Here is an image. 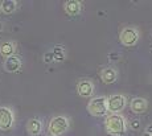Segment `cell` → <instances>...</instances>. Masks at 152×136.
<instances>
[{"instance_id": "1", "label": "cell", "mask_w": 152, "mask_h": 136, "mask_svg": "<svg viewBox=\"0 0 152 136\" xmlns=\"http://www.w3.org/2000/svg\"><path fill=\"white\" fill-rule=\"evenodd\" d=\"M104 126H106L107 134L113 136H121L126 132L127 128V123L126 119L122 116L121 114H110L106 116L104 120Z\"/></svg>"}, {"instance_id": "2", "label": "cell", "mask_w": 152, "mask_h": 136, "mask_svg": "<svg viewBox=\"0 0 152 136\" xmlns=\"http://www.w3.org/2000/svg\"><path fill=\"white\" fill-rule=\"evenodd\" d=\"M87 110L93 116H106L109 110H107V98L106 97H97L91 98L87 105Z\"/></svg>"}, {"instance_id": "3", "label": "cell", "mask_w": 152, "mask_h": 136, "mask_svg": "<svg viewBox=\"0 0 152 136\" xmlns=\"http://www.w3.org/2000/svg\"><path fill=\"white\" fill-rule=\"evenodd\" d=\"M69 129V119L66 116H54L49 121L48 131L53 136H60Z\"/></svg>"}, {"instance_id": "4", "label": "cell", "mask_w": 152, "mask_h": 136, "mask_svg": "<svg viewBox=\"0 0 152 136\" xmlns=\"http://www.w3.org/2000/svg\"><path fill=\"white\" fill-rule=\"evenodd\" d=\"M139 41V32L136 28L126 27L121 32V42L124 46H134Z\"/></svg>"}, {"instance_id": "5", "label": "cell", "mask_w": 152, "mask_h": 136, "mask_svg": "<svg viewBox=\"0 0 152 136\" xmlns=\"http://www.w3.org/2000/svg\"><path fill=\"white\" fill-rule=\"evenodd\" d=\"M126 107V97L122 94H114L107 98V110L110 114H119Z\"/></svg>"}, {"instance_id": "6", "label": "cell", "mask_w": 152, "mask_h": 136, "mask_svg": "<svg viewBox=\"0 0 152 136\" xmlns=\"http://www.w3.org/2000/svg\"><path fill=\"white\" fill-rule=\"evenodd\" d=\"M15 123V115L10 107L1 106L0 107V129L8 131Z\"/></svg>"}, {"instance_id": "7", "label": "cell", "mask_w": 152, "mask_h": 136, "mask_svg": "<svg viewBox=\"0 0 152 136\" xmlns=\"http://www.w3.org/2000/svg\"><path fill=\"white\" fill-rule=\"evenodd\" d=\"M77 91L78 95L82 98H91L94 94V85H93L91 81L82 79L78 82L77 85Z\"/></svg>"}, {"instance_id": "8", "label": "cell", "mask_w": 152, "mask_h": 136, "mask_svg": "<svg viewBox=\"0 0 152 136\" xmlns=\"http://www.w3.org/2000/svg\"><path fill=\"white\" fill-rule=\"evenodd\" d=\"M4 69L10 73H15V71H19L21 69V60L17 56H11L8 58H5L4 62Z\"/></svg>"}, {"instance_id": "9", "label": "cell", "mask_w": 152, "mask_h": 136, "mask_svg": "<svg viewBox=\"0 0 152 136\" xmlns=\"http://www.w3.org/2000/svg\"><path fill=\"white\" fill-rule=\"evenodd\" d=\"M116 78H118V73H116V70L114 68L102 69L101 79L103 81V83H106V85H111V83H114L116 81Z\"/></svg>"}, {"instance_id": "10", "label": "cell", "mask_w": 152, "mask_h": 136, "mask_svg": "<svg viewBox=\"0 0 152 136\" xmlns=\"http://www.w3.org/2000/svg\"><path fill=\"white\" fill-rule=\"evenodd\" d=\"M130 106H131V111L132 112H135V114H143V112H145V110H147L148 103L144 98H134V99L131 100Z\"/></svg>"}, {"instance_id": "11", "label": "cell", "mask_w": 152, "mask_h": 136, "mask_svg": "<svg viewBox=\"0 0 152 136\" xmlns=\"http://www.w3.org/2000/svg\"><path fill=\"white\" fill-rule=\"evenodd\" d=\"M27 129L29 132V135L32 136H37L41 134L42 131V121L40 119H36V118H33V119H31L28 121L27 124Z\"/></svg>"}, {"instance_id": "12", "label": "cell", "mask_w": 152, "mask_h": 136, "mask_svg": "<svg viewBox=\"0 0 152 136\" xmlns=\"http://www.w3.org/2000/svg\"><path fill=\"white\" fill-rule=\"evenodd\" d=\"M65 12L70 16H75L81 12V1L78 0H69L65 3Z\"/></svg>"}, {"instance_id": "13", "label": "cell", "mask_w": 152, "mask_h": 136, "mask_svg": "<svg viewBox=\"0 0 152 136\" xmlns=\"http://www.w3.org/2000/svg\"><path fill=\"white\" fill-rule=\"evenodd\" d=\"M15 50H16V45H15V42H12V41H5L0 45V54H1L3 57H5V58L13 56Z\"/></svg>"}, {"instance_id": "14", "label": "cell", "mask_w": 152, "mask_h": 136, "mask_svg": "<svg viewBox=\"0 0 152 136\" xmlns=\"http://www.w3.org/2000/svg\"><path fill=\"white\" fill-rule=\"evenodd\" d=\"M16 7H17V1L15 0H3L0 3V11L5 15H11L16 11Z\"/></svg>"}, {"instance_id": "15", "label": "cell", "mask_w": 152, "mask_h": 136, "mask_svg": "<svg viewBox=\"0 0 152 136\" xmlns=\"http://www.w3.org/2000/svg\"><path fill=\"white\" fill-rule=\"evenodd\" d=\"M52 53H53V57H54L56 61H62L64 60V49H62V46H56Z\"/></svg>"}, {"instance_id": "16", "label": "cell", "mask_w": 152, "mask_h": 136, "mask_svg": "<svg viewBox=\"0 0 152 136\" xmlns=\"http://www.w3.org/2000/svg\"><path fill=\"white\" fill-rule=\"evenodd\" d=\"M54 60V57H53V53H46L45 56H44V61H45L46 63H49V62H52V61Z\"/></svg>"}, {"instance_id": "17", "label": "cell", "mask_w": 152, "mask_h": 136, "mask_svg": "<svg viewBox=\"0 0 152 136\" xmlns=\"http://www.w3.org/2000/svg\"><path fill=\"white\" fill-rule=\"evenodd\" d=\"M139 127H140L139 120H134V121H131V128H132V129H139Z\"/></svg>"}, {"instance_id": "18", "label": "cell", "mask_w": 152, "mask_h": 136, "mask_svg": "<svg viewBox=\"0 0 152 136\" xmlns=\"http://www.w3.org/2000/svg\"><path fill=\"white\" fill-rule=\"evenodd\" d=\"M145 132H147L148 135H151V136H152V124H150V126L147 127V129H145Z\"/></svg>"}, {"instance_id": "19", "label": "cell", "mask_w": 152, "mask_h": 136, "mask_svg": "<svg viewBox=\"0 0 152 136\" xmlns=\"http://www.w3.org/2000/svg\"><path fill=\"white\" fill-rule=\"evenodd\" d=\"M1 28H3V25H1V23H0V31H1Z\"/></svg>"}, {"instance_id": "20", "label": "cell", "mask_w": 152, "mask_h": 136, "mask_svg": "<svg viewBox=\"0 0 152 136\" xmlns=\"http://www.w3.org/2000/svg\"><path fill=\"white\" fill-rule=\"evenodd\" d=\"M48 136H53V135H48Z\"/></svg>"}]
</instances>
